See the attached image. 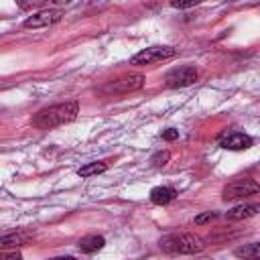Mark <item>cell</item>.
I'll use <instances>...</instances> for the list:
<instances>
[{"instance_id": "obj_1", "label": "cell", "mask_w": 260, "mask_h": 260, "mask_svg": "<svg viewBox=\"0 0 260 260\" xmlns=\"http://www.w3.org/2000/svg\"><path fill=\"white\" fill-rule=\"evenodd\" d=\"M77 114H79L77 102L55 104V106H49V108L39 110V112L32 116V126H35V128H41V130L55 128V126L73 122V120L77 118Z\"/></svg>"}, {"instance_id": "obj_2", "label": "cell", "mask_w": 260, "mask_h": 260, "mask_svg": "<svg viewBox=\"0 0 260 260\" xmlns=\"http://www.w3.org/2000/svg\"><path fill=\"white\" fill-rule=\"evenodd\" d=\"M203 248V240L195 234H169L160 238V250L169 254H197Z\"/></svg>"}, {"instance_id": "obj_3", "label": "cell", "mask_w": 260, "mask_h": 260, "mask_svg": "<svg viewBox=\"0 0 260 260\" xmlns=\"http://www.w3.org/2000/svg\"><path fill=\"white\" fill-rule=\"evenodd\" d=\"M177 55V49L175 47H148V49H142L140 53H136L130 63L132 65H148V63H154V61H165V59H171Z\"/></svg>"}, {"instance_id": "obj_4", "label": "cell", "mask_w": 260, "mask_h": 260, "mask_svg": "<svg viewBox=\"0 0 260 260\" xmlns=\"http://www.w3.org/2000/svg\"><path fill=\"white\" fill-rule=\"evenodd\" d=\"M197 81V69L193 65H181L167 73L165 83L167 87H187Z\"/></svg>"}, {"instance_id": "obj_5", "label": "cell", "mask_w": 260, "mask_h": 260, "mask_svg": "<svg viewBox=\"0 0 260 260\" xmlns=\"http://www.w3.org/2000/svg\"><path fill=\"white\" fill-rule=\"evenodd\" d=\"M260 191L258 183L252 179H238L232 181L230 185H225L223 189V199L232 201V199H240V197H248V195H256Z\"/></svg>"}, {"instance_id": "obj_6", "label": "cell", "mask_w": 260, "mask_h": 260, "mask_svg": "<svg viewBox=\"0 0 260 260\" xmlns=\"http://www.w3.org/2000/svg\"><path fill=\"white\" fill-rule=\"evenodd\" d=\"M144 85V75L140 73H134V75H126V77H120L112 83H108L102 91L104 93H130V91H136Z\"/></svg>"}, {"instance_id": "obj_7", "label": "cell", "mask_w": 260, "mask_h": 260, "mask_svg": "<svg viewBox=\"0 0 260 260\" xmlns=\"http://www.w3.org/2000/svg\"><path fill=\"white\" fill-rule=\"evenodd\" d=\"M63 16L61 10H41V12H35L32 16H28L24 20V26L26 28H41V26H51L55 22H59Z\"/></svg>"}, {"instance_id": "obj_8", "label": "cell", "mask_w": 260, "mask_h": 260, "mask_svg": "<svg viewBox=\"0 0 260 260\" xmlns=\"http://www.w3.org/2000/svg\"><path fill=\"white\" fill-rule=\"evenodd\" d=\"M219 144L228 150H244L252 146V138L244 132H228L219 138Z\"/></svg>"}, {"instance_id": "obj_9", "label": "cell", "mask_w": 260, "mask_h": 260, "mask_svg": "<svg viewBox=\"0 0 260 260\" xmlns=\"http://www.w3.org/2000/svg\"><path fill=\"white\" fill-rule=\"evenodd\" d=\"M175 195H177V191L173 187H154L150 191V201L154 205H167L175 199Z\"/></svg>"}, {"instance_id": "obj_10", "label": "cell", "mask_w": 260, "mask_h": 260, "mask_svg": "<svg viewBox=\"0 0 260 260\" xmlns=\"http://www.w3.org/2000/svg\"><path fill=\"white\" fill-rule=\"evenodd\" d=\"M104 244H106V240L102 238V236H95V234H91V236H85V238H81L79 240V250L81 252H85V254H91V252H98V250H102L104 248Z\"/></svg>"}, {"instance_id": "obj_11", "label": "cell", "mask_w": 260, "mask_h": 260, "mask_svg": "<svg viewBox=\"0 0 260 260\" xmlns=\"http://www.w3.org/2000/svg\"><path fill=\"white\" fill-rule=\"evenodd\" d=\"M30 240V234L26 232H18V234H10V236H2L0 238V250H6V248H18L22 244H26Z\"/></svg>"}, {"instance_id": "obj_12", "label": "cell", "mask_w": 260, "mask_h": 260, "mask_svg": "<svg viewBox=\"0 0 260 260\" xmlns=\"http://www.w3.org/2000/svg\"><path fill=\"white\" fill-rule=\"evenodd\" d=\"M256 213H258V205L242 203V205H236L228 211V219H244V217H252Z\"/></svg>"}, {"instance_id": "obj_13", "label": "cell", "mask_w": 260, "mask_h": 260, "mask_svg": "<svg viewBox=\"0 0 260 260\" xmlns=\"http://www.w3.org/2000/svg\"><path fill=\"white\" fill-rule=\"evenodd\" d=\"M106 169H108V162H106V160L87 162V165H83V167L77 171V175H79V177H91V175H100V173H104Z\"/></svg>"}, {"instance_id": "obj_14", "label": "cell", "mask_w": 260, "mask_h": 260, "mask_svg": "<svg viewBox=\"0 0 260 260\" xmlns=\"http://www.w3.org/2000/svg\"><path fill=\"white\" fill-rule=\"evenodd\" d=\"M236 256L238 258H244V260H256L260 256V246L256 242H252L248 246H242V248L236 250Z\"/></svg>"}, {"instance_id": "obj_15", "label": "cell", "mask_w": 260, "mask_h": 260, "mask_svg": "<svg viewBox=\"0 0 260 260\" xmlns=\"http://www.w3.org/2000/svg\"><path fill=\"white\" fill-rule=\"evenodd\" d=\"M169 158H171V152H169V150H160V152L152 154L150 162H152L154 167H162V165H167V160H169Z\"/></svg>"}, {"instance_id": "obj_16", "label": "cell", "mask_w": 260, "mask_h": 260, "mask_svg": "<svg viewBox=\"0 0 260 260\" xmlns=\"http://www.w3.org/2000/svg\"><path fill=\"white\" fill-rule=\"evenodd\" d=\"M215 217H217L215 211H205V213H201V215L195 217V223H197V225H203V223H207V221H211V219H215Z\"/></svg>"}, {"instance_id": "obj_17", "label": "cell", "mask_w": 260, "mask_h": 260, "mask_svg": "<svg viewBox=\"0 0 260 260\" xmlns=\"http://www.w3.org/2000/svg\"><path fill=\"white\" fill-rule=\"evenodd\" d=\"M195 4H197V0H185V2L173 0V2H171V6H173V8H191V6H195Z\"/></svg>"}, {"instance_id": "obj_18", "label": "cell", "mask_w": 260, "mask_h": 260, "mask_svg": "<svg viewBox=\"0 0 260 260\" xmlns=\"http://www.w3.org/2000/svg\"><path fill=\"white\" fill-rule=\"evenodd\" d=\"M0 260H22L18 252H0Z\"/></svg>"}, {"instance_id": "obj_19", "label": "cell", "mask_w": 260, "mask_h": 260, "mask_svg": "<svg viewBox=\"0 0 260 260\" xmlns=\"http://www.w3.org/2000/svg\"><path fill=\"white\" fill-rule=\"evenodd\" d=\"M162 138H165V140H177V138H179V130L169 128V130L162 132Z\"/></svg>"}, {"instance_id": "obj_20", "label": "cell", "mask_w": 260, "mask_h": 260, "mask_svg": "<svg viewBox=\"0 0 260 260\" xmlns=\"http://www.w3.org/2000/svg\"><path fill=\"white\" fill-rule=\"evenodd\" d=\"M51 260H75L73 256H59V258H51Z\"/></svg>"}]
</instances>
